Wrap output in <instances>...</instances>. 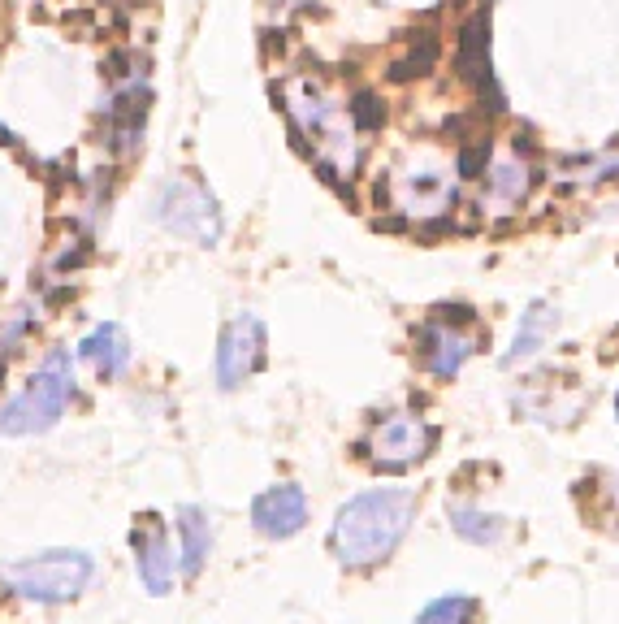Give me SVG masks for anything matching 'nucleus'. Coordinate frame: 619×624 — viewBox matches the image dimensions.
I'll use <instances>...</instances> for the list:
<instances>
[{
  "label": "nucleus",
  "instance_id": "1",
  "mask_svg": "<svg viewBox=\"0 0 619 624\" xmlns=\"http://www.w3.org/2000/svg\"><path fill=\"white\" fill-rule=\"evenodd\" d=\"M416 520V494L403 486H373L360 490L355 499L342 503V512L334 516V546L342 568H373L381 559L394 555V546L403 542V533Z\"/></svg>",
  "mask_w": 619,
  "mask_h": 624
},
{
  "label": "nucleus",
  "instance_id": "2",
  "mask_svg": "<svg viewBox=\"0 0 619 624\" xmlns=\"http://www.w3.org/2000/svg\"><path fill=\"white\" fill-rule=\"evenodd\" d=\"M74 399V364L70 351H48V360L39 364V373L26 382L22 395H13L0 408V434L5 438H26L44 434L61 421V412Z\"/></svg>",
  "mask_w": 619,
  "mask_h": 624
},
{
  "label": "nucleus",
  "instance_id": "3",
  "mask_svg": "<svg viewBox=\"0 0 619 624\" xmlns=\"http://www.w3.org/2000/svg\"><path fill=\"white\" fill-rule=\"evenodd\" d=\"M91 572H96V564L83 551H48L22 559V564H9L5 585L13 594L31 598V603H70V598L87 590Z\"/></svg>",
  "mask_w": 619,
  "mask_h": 624
},
{
  "label": "nucleus",
  "instance_id": "4",
  "mask_svg": "<svg viewBox=\"0 0 619 624\" xmlns=\"http://www.w3.org/2000/svg\"><path fill=\"white\" fill-rule=\"evenodd\" d=\"M156 221L169 234H182V239L213 247L221 239V208L213 200V191L195 178H169L161 195H156Z\"/></svg>",
  "mask_w": 619,
  "mask_h": 624
},
{
  "label": "nucleus",
  "instance_id": "5",
  "mask_svg": "<svg viewBox=\"0 0 619 624\" xmlns=\"http://www.w3.org/2000/svg\"><path fill=\"white\" fill-rule=\"evenodd\" d=\"M433 442H438V429L429 421L399 412V416H386V421L360 442V451L373 460V468H381V473H403V468L425 460L433 451Z\"/></svg>",
  "mask_w": 619,
  "mask_h": 624
},
{
  "label": "nucleus",
  "instance_id": "6",
  "mask_svg": "<svg viewBox=\"0 0 619 624\" xmlns=\"http://www.w3.org/2000/svg\"><path fill=\"white\" fill-rule=\"evenodd\" d=\"M265 321L252 317V312H239L226 330H221V343H217V386L221 390H234L252 377L260 364H265Z\"/></svg>",
  "mask_w": 619,
  "mask_h": 624
},
{
  "label": "nucleus",
  "instance_id": "7",
  "mask_svg": "<svg viewBox=\"0 0 619 624\" xmlns=\"http://www.w3.org/2000/svg\"><path fill=\"white\" fill-rule=\"evenodd\" d=\"M130 546H135V568L139 581L148 594H169L174 590V546H169L165 520L161 516H143L135 533H130Z\"/></svg>",
  "mask_w": 619,
  "mask_h": 624
},
{
  "label": "nucleus",
  "instance_id": "8",
  "mask_svg": "<svg viewBox=\"0 0 619 624\" xmlns=\"http://www.w3.org/2000/svg\"><path fill=\"white\" fill-rule=\"evenodd\" d=\"M252 525L260 538H295L299 529L308 525V494L291 486V481H282V486H269L260 499L252 503Z\"/></svg>",
  "mask_w": 619,
  "mask_h": 624
},
{
  "label": "nucleus",
  "instance_id": "9",
  "mask_svg": "<svg viewBox=\"0 0 619 624\" xmlns=\"http://www.w3.org/2000/svg\"><path fill=\"white\" fill-rule=\"evenodd\" d=\"M416 351H420V364H425L433 377H455L472 356V338L464 330H455V325L429 321L416 338Z\"/></svg>",
  "mask_w": 619,
  "mask_h": 624
},
{
  "label": "nucleus",
  "instance_id": "10",
  "mask_svg": "<svg viewBox=\"0 0 619 624\" xmlns=\"http://www.w3.org/2000/svg\"><path fill=\"white\" fill-rule=\"evenodd\" d=\"M455 65H459V74H464L468 83H477L481 91L490 87L494 96H498L494 74H490V5L477 9V13H472V18L464 22V31H459Z\"/></svg>",
  "mask_w": 619,
  "mask_h": 624
},
{
  "label": "nucleus",
  "instance_id": "11",
  "mask_svg": "<svg viewBox=\"0 0 619 624\" xmlns=\"http://www.w3.org/2000/svg\"><path fill=\"white\" fill-rule=\"evenodd\" d=\"M559 330V308L555 304H546V299H533L529 308H524V317L516 325V338H511V347H507V356L503 364L511 369V364H524V360H533L537 351H542L550 343V334Z\"/></svg>",
  "mask_w": 619,
  "mask_h": 624
},
{
  "label": "nucleus",
  "instance_id": "12",
  "mask_svg": "<svg viewBox=\"0 0 619 624\" xmlns=\"http://www.w3.org/2000/svg\"><path fill=\"white\" fill-rule=\"evenodd\" d=\"M78 356L91 360L100 369V377H122L126 373V364H130V338L122 325H96L87 338H83V347H78Z\"/></svg>",
  "mask_w": 619,
  "mask_h": 624
},
{
  "label": "nucleus",
  "instance_id": "13",
  "mask_svg": "<svg viewBox=\"0 0 619 624\" xmlns=\"http://www.w3.org/2000/svg\"><path fill=\"white\" fill-rule=\"evenodd\" d=\"M446 516H451V529L459 533L464 542H477V546H498L507 538V520L498 512H481L477 503H464L455 499L446 507Z\"/></svg>",
  "mask_w": 619,
  "mask_h": 624
},
{
  "label": "nucleus",
  "instance_id": "14",
  "mask_svg": "<svg viewBox=\"0 0 619 624\" xmlns=\"http://www.w3.org/2000/svg\"><path fill=\"white\" fill-rule=\"evenodd\" d=\"M174 525H178V538H182V551H178L182 572L195 577V572L204 568V559H208V546H213V525H208V512H200V507H178Z\"/></svg>",
  "mask_w": 619,
  "mask_h": 624
},
{
  "label": "nucleus",
  "instance_id": "15",
  "mask_svg": "<svg viewBox=\"0 0 619 624\" xmlns=\"http://www.w3.org/2000/svg\"><path fill=\"white\" fill-rule=\"evenodd\" d=\"M143 113H148V87H130L126 96H117L109 104V130H113V148L130 152L143 135Z\"/></svg>",
  "mask_w": 619,
  "mask_h": 624
},
{
  "label": "nucleus",
  "instance_id": "16",
  "mask_svg": "<svg viewBox=\"0 0 619 624\" xmlns=\"http://www.w3.org/2000/svg\"><path fill=\"white\" fill-rule=\"evenodd\" d=\"M529 165L520 161V156H511V161H494L490 165V195L498 204H520L524 195H529Z\"/></svg>",
  "mask_w": 619,
  "mask_h": 624
},
{
  "label": "nucleus",
  "instance_id": "17",
  "mask_svg": "<svg viewBox=\"0 0 619 624\" xmlns=\"http://www.w3.org/2000/svg\"><path fill=\"white\" fill-rule=\"evenodd\" d=\"M416 624H477V598L468 594H442L420 611Z\"/></svg>",
  "mask_w": 619,
  "mask_h": 624
},
{
  "label": "nucleus",
  "instance_id": "18",
  "mask_svg": "<svg viewBox=\"0 0 619 624\" xmlns=\"http://www.w3.org/2000/svg\"><path fill=\"white\" fill-rule=\"evenodd\" d=\"M433 65H438V39L433 35H416L412 52L403 61L390 65V83H412V78H425Z\"/></svg>",
  "mask_w": 619,
  "mask_h": 624
},
{
  "label": "nucleus",
  "instance_id": "19",
  "mask_svg": "<svg viewBox=\"0 0 619 624\" xmlns=\"http://www.w3.org/2000/svg\"><path fill=\"white\" fill-rule=\"evenodd\" d=\"M351 122L360 130H377L386 122V104H381L377 91H355L351 96Z\"/></svg>",
  "mask_w": 619,
  "mask_h": 624
},
{
  "label": "nucleus",
  "instance_id": "20",
  "mask_svg": "<svg viewBox=\"0 0 619 624\" xmlns=\"http://www.w3.org/2000/svg\"><path fill=\"white\" fill-rule=\"evenodd\" d=\"M485 165H490V143H485V139L459 148V178H477Z\"/></svg>",
  "mask_w": 619,
  "mask_h": 624
},
{
  "label": "nucleus",
  "instance_id": "21",
  "mask_svg": "<svg viewBox=\"0 0 619 624\" xmlns=\"http://www.w3.org/2000/svg\"><path fill=\"white\" fill-rule=\"evenodd\" d=\"M126 65H130L126 52H109V61H104V74H109L113 83H122V78H126Z\"/></svg>",
  "mask_w": 619,
  "mask_h": 624
},
{
  "label": "nucleus",
  "instance_id": "22",
  "mask_svg": "<svg viewBox=\"0 0 619 624\" xmlns=\"http://www.w3.org/2000/svg\"><path fill=\"white\" fill-rule=\"evenodd\" d=\"M615 416H619V395H615Z\"/></svg>",
  "mask_w": 619,
  "mask_h": 624
}]
</instances>
